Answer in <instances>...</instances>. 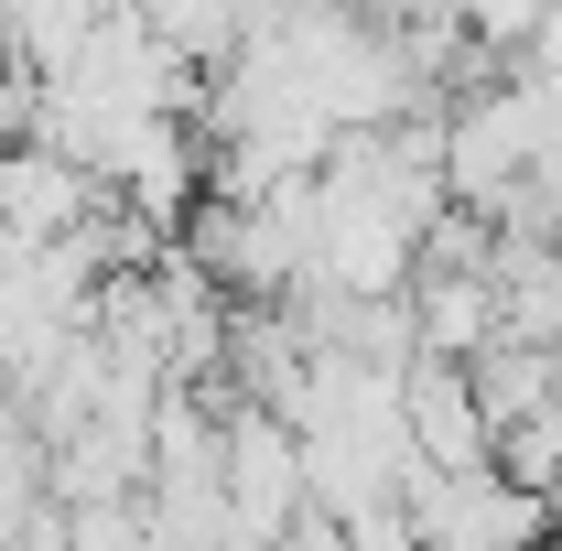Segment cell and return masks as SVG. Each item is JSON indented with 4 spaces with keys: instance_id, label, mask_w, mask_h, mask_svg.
I'll return each instance as SVG.
<instances>
[{
    "instance_id": "1",
    "label": "cell",
    "mask_w": 562,
    "mask_h": 551,
    "mask_svg": "<svg viewBox=\"0 0 562 551\" xmlns=\"http://www.w3.org/2000/svg\"><path fill=\"white\" fill-rule=\"evenodd\" d=\"M432 11H454V33H465L476 55H519V44L552 22V0H432Z\"/></svg>"
},
{
    "instance_id": "2",
    "label": "cell",
    "mask_w": 562,
    "mask_h": 551,
    "mask_svg": "<svg viewBox=\"0 0 562 551\" xmlns=\"http://www.w3.org/2000/svg\"><path fill=\"white\" fill-rule=\"evenodd\" d=\"M541 541H562V476L541 486Z\"/></svg>"
},
{
    "instance_id": "3",
    "label": "cell",
    "mask_w": 562,
    "mask_h": 551,
    "mask_svg": "<svg viewBox=\"0 0 562 551\" xmlns=\"http://www.w3.org/2000/svg\"><path fill=\"white\" fill-rule=\"evenodd\" d=\"M303 11H347V22H368V11H379V0H303Z\"/></svg>"
}]
</instances>
